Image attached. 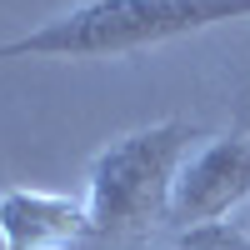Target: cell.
Listing matches in <instances>:
<instances>
[{"mask_svg": "<svg viewBox=\"0 0 250 250\" xmlns=\"http://www.w3.org/2000/svg\"><path fill=\"white\" fill-rule=\"evenodd\" d=\"M250 20V0H80V5L40 20L35 30L0 40L5 60H100L140 55L170 40L200 35L210 25Z\"/></svg>", "mask_w": 250, "mask_h": 250, "instance_id": "obj_1", "label": "cell"}, {"mask_svg": "<svg viewBox=\"0 0 250 250\" xmlns=\"http://www.w3.org/2000/svg\"><path fill=\"white\" fill-rule=\"evenodd\" d=\"M185 155H190V125L160 120L110 140L90 160L85 175V215L90 235H135L150 220H170V190Z\"/></svg>", "mask_w": 250, "mask_h": 250, "instance_id": "obj_2", "label": "cell"}, {"mask_svg": "<svg viewBox=\"0 0 250 250\" xmlns=\"http://www.w3.org/2000/svg\"><path fill=\"white\" fill-rule=\"evenodd\" d=\"M245 200H250V135H215L195 155H185L170 190V225L175 230L215 225Z\"/></svg>", "mask_w": 250, "mask_h": 250, "instance_id": "obj_3", "label": "cell"}, {"mask_svg": "<svg viewBox=\"0 0 250 250\" xmlns=\"http://www.w3.org/2000/svg\"><path fill=\"white\" fill-rule=\"evenodd\" d=\"M80 235H90L85 200L55 190H0V250H70Z\"/></svg>", "mask_w": 250, "mask_h": 250, "instance_id": "obj_4", "label": "cell"}, {"mask_svg": "<svg viewBox=\"0 0 250 250\" xmlns=\"http://www.w3.org/2000/svg\"><path fill=\"white\" fill-rule=\"evenodd\" d=\"M170 250H250V235L235 230V225H225V220H215V225L180 230V240H175Z\"/></svg>", "mask_w": 250, "mask_h": 250, "instance_id": "obj_5", "label": "cell"}]
</instances>
